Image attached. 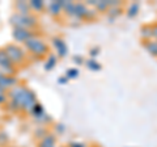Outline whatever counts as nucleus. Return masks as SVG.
I'll list each match as a JSON object with an SVG mask.
<instances>
[{
    "mask_svg": "<svg viewBox=\"0 0 157 147\" xmlns=\"http://www.w3.org/2000/svg\"><path fill=\"white\" fill-rule=\"evenodd\" d=\"M7 95L9 101L6 105V108L9 112H13V113L29 114L34 108V105L38 102L36 92L30 89L29 87L21 84V83L18 85L13 87L12 89H9Z\"/></svg>",
    "mask_w": 157,
    "mask_h": 147,
    "instance_id": "f257e3e1",
    "label": "nucleus"
},
{
    "mask_svg": "<svg viewBox=\"0 0 157 147\" xmlns=\"http://www.w3.org/2000/svg\"><path fill=\"white\" fill-rule=\"evenodd\" d=\"M24 47L26 53H29V55L34 57L36 59H46L50 54V46L39 34L28 40L24 43Z\"/></svg>",
    "mask_w": 157,
    "mask_h": 147,
    "instance_id": "f03ea898",
    "label": "nucleus"
},
{
    "mask_svg": "<svg viewBox=\"0 0 157 147\" xmlns=\"http://www.w3.org/2000/svg\"><path fill=\"white\" fill-rule=\"evenodd\" d=\"M9 22H11L12 28H22V29H29V30H36L39 26V20L34 13L18 14L13 12L11 17H9Z\"/></svg>",
    "mask_w": 157,
    "mask_h": 147,
    "instance_id": "7ed1b4c3",
    "label": "nucleus"
},
{
    "mask_svg": "<svg viewBox=\"0 0 157 147\" xmlns=\"http://www.w3.org/2000/svg\"><path fill=\"white\" fill-rule=\"evenodd\" d=\"M4 50H6L8 58L11 59V62L16 67L25 65V62L28 59V54H26L25 49H22L20 45H17V43H7V45L4 46Z\"/></svg>",
    "mask_w": 157,
    "mask_h": 147,
    "instance_id": "20e7f679",
    "label": "nucleus"
},
{
    "mask_svg": "<svg viewBox=\"0 0 157 147\" xmlns=\"http://www.w3.org/2000/svg\"><path fill=\"white\" fill-rule=\"evenodd\" d=\"M77 21H93L97 18V12L94 8L88 7L85 3L77 2L75 9V17Z\"/></svg>",
    "mask_w": 157,
    "mask_h": 147,
    "instance_id": "39448f33",
    "label": "nucleus"
},
{
    "mask_svg": "<svg viewBox=\"0 0 157 147\" xmlns=\"http://www.w3.org/2000/svg\"><path fill=\"white\" fill-rule=\"evenodd\" d=\"M29 114H30L33 117V120L36 122H38V124H42V125H50V124H52L51 116L46 113L45 108H43V105L41 104V102H37Z\"/></svg>",
    "mask_w": 157,
    "mask_h": 147,
    "instance_id": "423d86ee",
    "label": "nucleus"
},
{
    "mask_svg": "<svg viewBox=\"0 0 157 147\" xmlns=\"http://www.w3.org/2000/svg\"><path fill=\"white\" fill-rule=\"evenodd\" d=\"M0 72L4 74V75H13V76H16L17 74V67L8 58L4 47H0Z\"/></svg>",
    "mask_w": 157,
    "mask_h": 147,
    "instance_id": "0eeeda50",
    "label": "nucleus"
},
{
    "mask_svg": "<svg viewBox=\"0 0 157 147\" xmlns=\"http://www.w3.org/2000/svg\"><path fill=\"white\" fill-rule=\"evenodd\" d=\"M36 30H29V29H22V28H13L12 29V38L14 42L18 43H25L28 40H30L32 37L37 36Z\"/></svg>",
    "mask_w": 157,
    "mask_h": 147,
    "instance_id": "6e6552de",
    "label": "nucleus"
},
{
    "mask_svg": "<svg viewBox=\"0 0 157 147\" xmlns=\"http://www.w3.org/2000/svg\"><path fill=\"white\" fill-rule=\"evenodd\" d=\"M51 45H52L54 49H55V51H56L55 54L58 55V58H66L67 57V54H68V46H67L66 41L63 40L62 37H59V36L52 37Z\"/></svg>",
    "mask_w": 157,
    "mask_h": 147,
    "instance_id": "1a4fd4ad",
    "label": "nucleus"
},
{
    "mask_svg": "<svg viewBox=\"0 0 157 147\" xmlns=\"http://www.w3.org/2000/svg\"><path fill=\"white\" fill-rule=\"evenodd\" d=\"M46 11H47V13L50 14L51 17L59 18L63 14V7H62L60 0H52V2L47 3Z\"/></svg>",
    "mask_w": 157,
    "mask_h": 147,
    "instance_id": "9d476101",
    "label": "nucleus"
},
{
    "mask_svg": "<svg viewBox=\"0 0 157 147\" xmlns=\"http://www.w3.org/2000/svg\"><path fill=\"white\" fill-rule=\"evenodd\" d=\"M18 84H20V79L13 75H3L2 79H0V87H2L3 89H6L7 92Z\"/></svg>",
    "mask_w": 157,
    "mask_h": 147,
    "instance_id": "9b49d317",
    "label": "nucleus"
},
{
    "mask_svg": "<svg viewBox=\"0 0 157 147\" xmlns=\"http://www.w3.org/2000/svg\"><path fill=\"white\" fill-rule=\"evenodd\" d=\"M37 147H56V135L48 131L45 137H42L37 142Z\"/></svg>",
    "mask_w": 157,
    "mask_h": 147,
    "instance_id": "f8f14e48",
    "label": "nucleus"
},
{
    "mask_svg": "<svg viewBox=\"0 0 157 147\" xmlns=\"http://www.w3.org/2000/svg\"><path fill=\"white\" fill-rule=\"evenodd\" d=\"M62 7H63V14L68 18L75 17V9H76V2L71 0H60Z\"/></svg>",
    "mask_w": 157,
    "mask_h": 147,
    "instance_id": "ddd939ff",
    "label": "nucleus"
},
{
    "mask_svg": "<svg viewBox=\"0 0 157 147\" xmlns=\"http://www.w3.org/2000/svg\"><path fill=\"white\" fill-rule=\"evenodd\" d=\"M14 12L18 14H32V8L29 6V2H25V0H18L13 4Z\"/></svg>",
    "mask_w": 157,
    "mask_h": 147,
    "instance_id": "4468645a",
    "label": "nucleus"
},
{
    "mask_svg": "<svg viewBox=\"0 0 157 147\" xmlns=\"http://www.w3.org/2000/svg\"><path fill=\"white\" fill-rule=\"evenodd\" d=\"M58 55L54 53H50L48 54V57L45 59V65H43V70L45 71H51L55 68V66L58 65Z\"/></svg>",
    "mask_w": 157,
    "mask_h": 147,
    "instance_id": "2eb2a0df",
    "label": "nucleus"
},
{
    "mask_svg": "<svg viewBox=\"0 0 157 147\" xmlns=\"http://www.w3.org/2000/svg\"><path fill=\"white\" fill-rule=\"evenodd\" d=\"M29 6L32 8V12L42 13L43 11H46L47 3H45L43 0H30V2H29Z\"/></svg>",
    "mask_w": 157,
    "mask_h": 147,
    "instance_id": "dca6fc26",
    "label": "nucleus"
},
{
    "mask_svg": "<svg viewBox=\"0 0 157 147\" xmlns=\"http://www.w3.org/2000/svg\"><path fill=\"white\" fill-rule=\"evenodd\" d=\"M94 9L97 13H107L110 9V0H97Z\"/></svg>",
    "mask_w": 157,
    "mask_h": 147,
    "instance_id": "f3484780",
    "label": "nucleus"
},
{
    "mask_svg": "<svg viewBox=\"0 0 157 147\" xmlns=\"http://www.w3.org/2000/svg\"><path fill=\"white\" fill-rule=\"evenodd\" d=\"M143 45L145 47V50L148 51L151 55L157 57V40H149V41H144Z\"/></svg>",
    "mask_w": 157,
    "mask_h": 147,
    "instance_id": "a211bd4d",
    "label": "nucleus"
},
{
    "mask_svg": "<svg viewBox=\"0 0 157 147\" xmlns=\"http://www.w3.org/2000/svg\"><path fill=\"white\" fill-rule=\"evenodd\" d=\"M140 36H141L143 42L153 40V36H152V25H143L141 26L140 28Z\"/></svg>",
    "mask_w": 157,
    "mask_h": 147,
    "instance_id": "6ab92c4d",
    "label": "nucleus"
},
{
    "mask_svg": "<svg viewBox=\"0 0 157 147\" xmlns=\"http://www.w3.org/2000/svg\"><path fill=\"white\" fill-rule=\"evenodd\" d=\"M85 67L88 68L89 71H93V72H97V71H100L102 66H101V63H98L96 59H86L85 61Z\"/></svg>",
    "mask_w": 157,
    "mask_h": 147,
    "instance_id": "aec40b11",
    "label": "nucleus"
},
{
    "mask_svg": "<svg viewBox=\"0 0 157 147\" xmlns=\"http://www.w3.org/2000/svg\"><path fill=\"white\" fill-rule=\"evenodd\" d=\"M64 75L68 77V80H73L80 76V71H78V68H76V67H71V68H67Z\"/></svg>",
    "mask_w": 157,
    "mask_h": 147,
    "instance_id": "412c9836",
    "label": "nucleus"
},
{
    "mask_svg": "<svg viewBox=\"0 0 157 147\" xmlns=\"http://www.w3.org/2000/svg\"><path fill=\"white\" fill-rule=\"evenodd\" d=\"M139 3H131L130 6H128V8H127V16L128 17H135L136 14H137V12H139Z\"/></svg>",
    "mask_w": 157,
    "mask_h": 147,
    "instance_id": "4be33fe9",
    "label": "nucleus"
},
{
    "mask_svg": "<svg viewBox=\"0 0 157 147\" xmlns=\"http://www.w3.org/2000/svg\"><path fill=\"white\" fill-rule=\"evenodd\" d=\"M121 13H122L121 7H111L109 11H107V16H109V18H115V17L119 16Z\"/></svg>",
    "mask_w": 157,
    "mask_h": 147,
    "instance_id": "5701e85b",
    "label": "nucleus"
},
{
    "mask_svg": "<svg viewBox=\"0 0 157 147\" xmlns=\"http://www.w3.org/2000/svg\"><path fill=\"white\" fill-rule=\"evenodd\" d=\"M9 146V137L6 131H0V147H8Z\"/></svg>",
    "mask_w": 157,
    "mask_h": 147,
    "instance_id": "b1692460",
    "label": "nucleus"
},
{
    "mask_svg": "<svg viewBox=\"0 0 157 147\" xmlns=\"http://www.w3.org/2000/svg\"><path fill=\"white\" fill-rule=\"evenodd\" d=\"M100 51H101V49L98 47V46H93L89 49V55L92 59H96V57L97 55H100Z\"/></svg>",
    "mask_w": 157,
    "mask_h": 147,
    "instance_id": "393cba45",
    "label": "nucleus"
},
{
    "mask_svg": "<svg viewBox=\"0 0 157 147\" xmlns=\"http://www.w3.org/2000/svg\"><path fill=\"white\" fill-rule=\"evenodd\" d=\"M72 62L75 63V65H78V66H80V65H85V59L81 55H77V54L72 57Z\"/></svg>",
    "mask_w": 157,
    "mask_h": 147,
    "instance_id": "a878e982",
    "label": "nucleus"
},
{
    "mask_svg": "<svg viewBox=\"0 0 157 147\" xmlns=\"http://www.w3.org/2000/svg\"><path fill=\"white\" fill-rule=\"evenodd\" d=\"M55 131L58 134H63L66 131V125L62 122H58V124H55Z\"/></svg>",
    "mask_w": 157,
    "mask_h": 147,
    "instance_id": "bb28decb",
    "label": "nucleus"
},
{
    "mask_svg": "<svg viewBox=\"0 0 157 147\" xmlns=\"http://www.w3.org/2000/svg\"><path fill=\"white\" fill-rule=\"evenodd\" d=\"M8 101H9V99H8V95L7 93L0 95V106H2V105H7Z\"/></svg>",
    "mask_w": 157,
    "mask_h": 147,
    "instance_id": "cd10ccee",
    "label": "nucleus"
},
{
    "mask_svg": "<svg viewBox=\"0 0 157 147\" xmlns=\"http://www.w3.org/2000/svg\"><path fill=\"white\" fill-rule=\"evenodd\" d=\"M68 83V77L66 75H63L60 77H58V84H60V85H66Z\"/></svg>",
    "mask_w": 157,
    "mask_h": 147,
    "instance_id": "c85d7f7f",
    "label": "nucleus"
},
{
    "mask_svg": "<svg viewBox=\"0 0 157 147\" xmlns=\"http://www.w3.org/2000/svg\"><path fill=\"white\" fill-rule=\"evenodd\" d=\"M67 147H88V146L85 143H82V142H71Z\"/></svg>",
    "mask_w": 157,
    "mask_h": 147,
    "instance_id": "c756f323",
    "label": "nucleus"
},
{
    "mask_svg": "<svg viewBox=\"0 0 157 147\" xmlns=\"http://www.w3.org/2000/svg\"><path fill=\"white\" fill-rule=\"evenodd\" d=\"M152 25V36H153V40H157V22L151 24Z\"/></svg>",
    "mask_w": 157,
    "mask_h": 147,
    "instance_id": "7c9ffc66",
    "label": "nucleus"
},
{
    "mask_svg": "<svg viewBox=\"0 0 157 147\" xmlns=\"http://www.w3.org/2000/svg\"><path fill=\"white\" fill-rule=\"evenodd\" d=\"M4 93H7V91H6V89H3V88L0 87V95H4Z\"/></svg>",
    "mask_w": 157,
    "mask_h": 147,
    "instance_id": "2f4dec72",
    "label": "nucleus"
},
{
    "mask_svg": "<svg viewBox=\"0 0 157 147\" xmlns=\"http://www.w3.org/2000/svg\"><path fill=\"white\" fill-rule=\"evenodd\" d=\"M59 147H67V146H59Z\"/></svg>",
    "mask_w": 157,
    "mask_h": 147,
    "instance_id": "473e14b6",
    "label": "nucleus"
},
{
    "mask_svg": "<svg viewBox=\"0 0 157 147\" xmlns=\"http://www.w3.org/2000/svg\"><path fill=\"white\" fill-rule=\"evenodd\" d=\"M8 147H12V146H8Z\"/></svg>",
    "mask_w": 157,
    "mask_h": 147,
    "instance_id": "72a5a7b5",
    "label": "nucleus"
}]
</instances>
